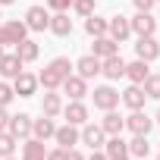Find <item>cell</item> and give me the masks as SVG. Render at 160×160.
Masks as SVG:
<instances>
[{
    "mask_svg": "<svg viewBox=\"0 0 160 160\" xmlns=\"http://www.w3.org/2000/svg\"><path fill=\"white\" fill-rule=\"evenodd\" d=\"M72 63H69V57H53L41 72H38V85H44V91H60V85H63V78L66 75H72Z\"/></svg>",
    "mask_w": 160,
    "mask_h": 160,
    "instance_id": "6da1fadb",
    "label": "cell"
},
{
    "mask_svg": "<svg viewBox=\"0 0 160 160\" xmlns=\"http://www.w3.org/2000/svg\"><path fill=\"white\" fill-rule=\"evenodd\" d=\"M88 94L94 98V107H98V110H104V113L119 107V91H116L113 85H98V88H94V91H88Z\"/></svg>",
    "mask_w": 160,
    "mask_h": 160,
    "instance_id": "7a4b0ae2",
    "label": "cell"
},
{
    "mask_svg": "<svg viewBox=\"0 0 160 160\" xmlns=\"http://www.w3.org/2000/svg\"><path fill=\"white\" fill-rule=\"evenodd\" d=\"M25 38H28V25L22 19H10L0 25V44H19Z\"/></svg>",
    "mask_w": 160,
    "mask_h": 160,
    "instance_id": "3957f363",
    "label": "cell"
},
{
    "mask_svg": "<svg viewBox=\"0 0 160 160\" xmlns=\"http://www.w3.org/2000/svg\"><path fill=\"white\" fill-rule=\"evenodd\" d=\"M104 141H107V135H104V129L94 126V122H85L82 129H78V144H88L91 151H101Z\"/></svg>",
    "mask_w": 160,
    "mask_h": 160,
    "instance_id": "277c9868",
    "label": "cell"
},
{
    "mask_svg": "<svg viewBox=\"0 0 160 160\" xmlns=\"http://www.w3.org/2000/svg\"><path fill=\"white\" fill-rule=\"evenodd\" d=\"M60 91H63L69 101H82V98L88 94V78H82V75H66L63 85H60Z\"/></svg>",
    "mask_w": 160,
    "mask_h": 160,
    "instance_id": "5b68a950",
    "label": "cell"
},
{
    "mask_svg": "<svg viewBox=\"0 0 160 160\" xmlns=\"http://www.w3.org/2000/svg\"><path fill=\"white\" fill-rule=\"evenodd\" d=\"M22 22L28 25V32H47V25H50V10H47V7H28V13H25Z\"/></svg>",
    "mask_w": 160,
    "mask_h": 160,
    "instance_id": "8992f818",
    "label": "cell"
},
{
    "mask_svg": "<svg viewBox=\"0 0 160 160\" xmlns=\"http://www.w3.org/2000/svg\"><path fill=\"white\" fill-rule=\"evenodd\" d=\"M13 91H16V98H32V94H38V75L22 69V72L13 78Z\"/></svg>",
    "mask_w": 160,
    "mask_h": 160,
    "instance_id": "52a82bcc",
    "label": "cell"
},
{
    "mask_svg": "<svg viewBox=\"0 0 160 160\" xmlns=\"http://www.w3.org/2000/svg\"><path fill=\"white\" fill-rule=\"evenodd\" d=\"M129 25H132V35H138V38L157 35V19H154L151 13H135V16L129 19Z\"/></svg>",
    "mask_w": 160,
    "mask_h": 160,
    "instance_id": "ba28073f",
    "label": "cell"
},
{
    "mask_svg": "<svg viewBox=\"0 0 160 160\" xmlns=\"http://www.w3.org/2000/svg\"><path fill=\"white\" fill-rule=\"evenodd\" d=\"M126 129H129L132 135H148V132L154 129V119H151L144 110H132V113L126 116Z\"/></svg>",
    "mask_w": 160,
    "mask_h": 160,
    "instance_id": "9c48e42d",
    "label": "cell"
},
{
    "mask_svg": "<svg viewBox=\"0 0 160 160\" xmlns=\"http://www.w3.org/2000/svg\"><path fill=\"white\" fill-rule=\"evenodd\" d=\"M107 35H110L116 44L129 41V35H132V25H129V19H126V16H110V19H107Z\"/></svg>",
    "mask_w": 160,
    "mask_h": 160,
    "instance_id": "30bf717a",
    "label": "cell"
},
{
    "mask_svg": "<svg viewBox=\"0 0 160 160\" xmlns=\"http://www.w3.org/2000/svg\"><path fill=\"white\" fill-rule=\"evenodd\" d=\"M135 57L144 60V63H154V60L160 57V44H157V38H154V35L138 38V44H135Z\"/></svg>",
    "mask_w": 160,
    "mask_h": 160,
    "instance_id": "8fae6325",
    "label": "cell"
},
{
    "mask_svg": "<svg viewBox=\"0 0 160 160\" xmlns=\"http://www.w3.org/2000/svg\"><path fill=\"white\" fill-rule=\"evenodd\" d=\"M7 132H10L16 141H19V138H28V135H32V116H28V113H16V116H10Z\"/></svg>",
    "mask_w": 160,
    "mask_h": 160,
    "instance_id": "7c38bea8",
    "label": "cell"
},
{
    "mask_svg": "<svg viewBox=\"0 0 160 160\" xmlns=\"http://www.w3.org/2000/svg\"><path fill=\"white\" fill-rule=\"evenodd\" d=\"M63 116H66V122H72V126L82 129L88 122V107L82 101H69V104H63Z\"/></svg>",
    "mask_w": 160,
    "mask_h": 160,
    "instance_id": "4fadbf2b",
    "label": "cell"
},
{
    "mask_svg": "<svg viewBox=\"0 0 160 160\" xmlns=\"http://www.w3.org/2000/svg\"><path fill=\"white\" fill-rule=\"evenodd\" d=\"M101 75H107L110 82H116V78H122V75H126V60H122L119 53H113V57L101 60Z\"/></svg>",
    "mask_w": 160,
    "mask_h": 160,
    "instance_id": "5bb4252c",
    "label": "cell"
},
{
    "mask_svg": "<svg viewBox=\"0 0 160 160\" xmlns=\"http://www.w3.org/2000/svg\"><path fill=\"white\" fill-rule=\"evenodd\" d=\"M22 66H25V63L16 57V50H13V53H3V57H0V78L13 82V78L22 72Z\"/></svg>",
    "mask_w": 160,
    "mask_h": 160,
    "instance_id": "9a60e30c",
    "label": "cell"
},
{
    "mask_svg": "<svg viewBox=\"0 0 160 160\" xmlns=\"http://www.w3.org/2000/svg\"><path fill=\"white\" fill-rule=\"evenodd\" d=\"M119 101H122L129 110H144V101H148V94H144V88H141V85H129V88L119 94Z\"/></svg>",
    "mask_w": 160,
    "mask_h": 160,
    "instance_id": "2e32d148",
    "label": "cell"
},
{
    "mask_svg": "<svg viewBox=\"0 0 160 160\" xmlns=\"http://www.w3.org/2000/svg\"><path fill=\"white\" fill-rule=\"evenodd\" d=\"M98 126L104 129V135H122V132H126V116H119L116 110H107Z\"/></svg>",
    "mask_w": 160,
    "mask_h": 160,
    "instance_id": "e0dca14e",
    "label": "cell"
},
{
    "mask_svg": "<svg viewBox=\"0 0 160 160\" xmlns=\"http://www.w3.org/2000/svg\"><path fill=\"white\" fill-rule=\"evenodd\" d=\"M53 141L60 144V148H75L78 144V126H72V122H66V126H57V132H53Z\"/></svg>",
    "mask_w": 160,
    "mask_h": 160,
    "instance_id": "ac0fdd59",
    "label": "cell"
},
{
    "mask_svg": "<svg viewBox=\"0 0 160 160\" xmlns=\"http://www.w3.org/2000/svg\"><path fill=\"white\" fill-rule=\"evenodd\" d=\"M75 75H82V78H94V75H101V60L94 57V53H85V57H78L75 60Z\"/></svg>",
    "mask_w": 160,
    "mask_h": 160,
    "instance_id": "d6986e66",
    "label": "cell"
},
{
    "mask_svg": "<svg viewBox=\"0 0 160 160\" xmlns=\"http://www.w3.org/2000/svg\"><path fill=\"white\" fill-rule=\"evenodd\" d=\"M91 53H94L98 60H107V57L119 53V44H116L110 35H101V38H94V44H91Z\"/></svg>",
    "mask_w": 160,
    "mask_h": 160,
    "instance_id": "ffe728a7",
    "label": "cell"
},
{
    "mask_svg": "<svg viewBox=\"0 0 160 160\" xmlns=\"http://www.w3.org/2000/svg\"><path fill=\"white\" fill-rule=\"evenodd\" d=\"M41 113L50 116V119H57V116L63 113V98H60V91H44V98H41Z\"/></svg>",
    "mask_w": 160,
    "mask_h": 160,
    "instance_id": "44dd1931",
    "label": "cell"
},
{
    "mask_svg": "<svg viewBox=\"0 0 160 160\" xmlns=\"http://www.w3.org/2000/svg\"><path fill=\"white\" fill-rule=\"evenodd\" d=\"M47 32H53L57 38H69V35H72V19H69V13H53Z\"/></svg>",
    "mask_w": 160,
    "mask_h": 160,
    "instance_id": "7402d4cb",
    "label": "cell"
},
{
    "mask_svg": "<svg viewBox=\"0 0 160 160\" xmlns=\"http://www.w3.org/2000/svg\"><path fill=\"white\" fill-rule=\"evenodd\" d=\"M148 75H151V69H148V63H144V60H138V57H135L132 63H126V78H129L132 85H141Z\"/></svg>",
    "mask_w": 160,
    "mask_h": 160,
    "instance_id": "603a6c76",
    "label": "cell"
},
{
    "mask_svg": "<svg viewBox=\"0 0 160 160\" xmlns=\"http://www.w3.org/2000/svg\"><path fill=\"white\" fill-rule=\"evenodd\" d=\"M53 132H57V122H53L50 116L41 113V119H32V135H35V138L47 141V138H53Z\"/></svg>",
    "mask_w": 160,
    "mask_h": 160,
    "instance_id": "cb8c5ba5",
    "label": "cell"
},
{
    "mask_svg": "<svg viewBox=\"0 0 160 160\" xmlns=\"http://www.w3.org/2000/svg\"><path fill=\"white\" fill-rule=\"evenodd\" d=\"M38 53H41V47H38V41H32V38H25V41L16 44V57H19L22 63H35Z\"/></svg>",
    "mask_w": 160,
    "mask_h": 160,
    "instance_id": "d4e9b609",
    "label": "cell"
},
{
    "mask_svg": "<svg viewBox=\"0 0 160 160\" xmlns=\"http://www.w3.org/2000/svg\"><path fill=\"white\" fill-rule=\"evenodd\" d=\"M126 148H129V157H138V160H148V154H151L148 135H132V141H126Z\"/></svg>",
    "mask_w": 160,
    "mask_h": 160,
    "instance_id": "484cf974",
    "label": "cell"
},
{
    "mask_svg": "<svg viewBox=\"0 0 160 160\" xmlns=\"http://www.w3.org/2000/svg\"><path fill=\"white\" fill-rule=\"evenodd\" d=\"M22 141H25V144H22V157H47V148H44L41 138L28 135V138H22Z\"/></svg>",
    "mask_w": 160,
    "mask_h": 160,
    "instance_id": "4316f807",
    "label": "cell"
},
{
    "mask_svg": "<svg viewBox=\"0 0 160 160\" xmlns=\"http://www.w3.org/2000/svg\"><path fill=\"white\" fill-rule=\"evenodd\" d=\"M85 32L91 35V38H101V35H107V19H101V16H88L85 19Z\"/></svg>",
    "mask_w": 160,
    "mask_h": 160,
    "instance_id": "83f0119b",
    "label": "cell"
},
{
    "mask_svg": "<svg viewBox=\"0 0 160 160\" xmlns=\"http://www.w3.org/2000/svg\"><path fill=\"white\" fill-rule=\"evenodd\" d=\"M141 88H144V94H148V98L160 101V75H157V72H151L144 82H141Z\"/></svg>",
    "mask_w": 160,
    "mask_h": 160,
    "instance_id": "f1b7e54d",
    "label": "cell"
},
{
    "mask_svg": "<svg viewBox=\"0 0 160 160\" xmlns=\"http://www.w3.org/2000/svg\"><path fill=\"white\" fill-rule=\"evenodd\" d=\"M13 151H16V138H13L10 132H0V160H3V157H13Z\"/></svg>",
    "mask_w": 160,
    "mask_h": 160,
    "instance_id": "f546056e",
    "label": "cell"
},
{
    "mask_svg": "<svg viewBox=\"0 0 160 160\" xmlns=\"http://www.w3.org/2000/svg\"><path fill=\"white\" fill-rule=\"evenodd\" d=\"M94 7H98V0H72V10L82 16V19H88L94 13Z\"/></svg>",
    "mask_w": 160,
    "mask_h": 160,
    "instance_id": "4dcf8cb0",
    "label": "cell"
},
{
    "mask_svg": "<svg viewBox=\"0 0 160 160\" xmlns=\"http://www.w3.org/2000/svg\"><path fill=\"white\" fill-rule=\"evenodd\" d=\"M13 98H16L13 85L7 82V78H0V107H10V104H13Z\"/></svg>",
    "mask_w": 160,
    "mask_h": 160,
    "instance_id": "1f68e13d",
    "label": "cell"
},
{
    "mask_svg": "<svg viewBox=\"0 0 160 160\" xmlns=\"http://www.w3.org/2000/svg\"><path fill=\"white\" fill-rule=\"evenodd\" d=\"M47 10L50 13H69L72 10V0H47Z\"/></svg>",
    "mask_w": 160,
    "mask_h": 160,
    "instance_id": "d6a6232c",
    "label": "cell"
},
{
    "mask_svg": "<svg viewBox=\"0 0 160 160\" xmlns=\"http://www.w3.org/2000/svg\"><path fill=\"white\" fill-rule=\"evenodd\" d=\"M132 3H135V10H138V13H151L157 0H132Z\"/></svg>",
    "mask_w": 160,
    "mask_h": 160,
    "instance_id": "836d02e7",
    "label": "cell"
},
{
    "mask_svg": "<svg viewBox=\"0 0 160 160\" xmlns=\"http://www.w3.org/2000/svg\"><path fill=\"white\" fill-rule=\"evenodd\" d=\"M44 160H66V148H53V151H47Z\"/></svg>",
    "mask_w": 160,
    "mask_h": 160,
    "instance_id": "e575fe53",
    "label": "cell"
},
{
    "mask_svg": "<svg viewBox=\"0 0 160 160\" xmlns=\"http://www.w3.org/2000/svg\"><path fill=\"white\" fill-rule=\"evenodd\" d=\"M7 122H10V113L7 107H0V132H7Z\"/></svg>",
    "mask_w": 160,
    "mask_h": 160,
    "instance_id": "d590c367",
    "label": "cell"
},
{
    "mask_svg": "<svg viewBox=\"0 0 160 160\" xmlns=\"http://www.w3.org/2000/svg\"><path fill=\"white\" fill-rule=\"evenodd\" d=\"M66 160H85V154L75 151V148H69V151H66Z\"/></svg>",
    "mask_w": 160,
    "mask_h": 160,
    "instance_id": "8d00e7d4",
    "label": "cell"
},
{
    "mask_svg": "<svg viewBox=\"0 0 160 160\" xmlns=\"http://www.w3.org/2000/svg\"><path fill=\"white\" fill-rule=\"evenodd\" d=\"M85 160H110V157H107L104 148H101V151H91V157H85Z\"/></svg>",
    "mask_w": 160,
    "mask_h": 160,
    "instance_id": "74e56055",
    "label": "cell"
},
{
    "mask_svg": "<svg viewBox=\"0 0 160 160\" xmlns=\"http://www.w3.org/2000/svg\"><path fill=\"white\" fill-rule=\"evenodd\" d=\"M10 3H16V0H0V7H10Z\"/></svg>",
    "mask_w": 160,
    "mask_h": 160,
    "instance_id": "f35d334b",
    "label": "cell"
},
{
    "mask_svg": "<svg viewBox=\"0 0 160 160\" xmlns=\"http://www.w3.org/2000/svg\"><path fill=\"white\" fill-rule=\"evenodd\" d=\"M110 160H129V154H122V157H110Z\"/></svg>",
    "mask_w": 160,
    "mask_h": 160,
    "instance_id": "ab89813d",
    "label": "cell"
},
{
    "mask_svg": "<svg viewBox=\"0 0 160 160\" xmlns=\"http://www.w3.org/2000/svg\"><path fill=\"white\" fill-rule=\"evenodd\" d=\"M22 160H44V157H22Z\"/></svg>",
    "mask_w": 160,
    "mask_h": 160,
    "instance_id": "60d3db41",
    "label": "cell"
},
{
    "mask_svg": "<svg viewBox=\"0 0 160 160\" xmlns=\"http://www.w3.org/2000/svg\"><path fill=\"white\" fill-rule=\"evenodd\" d=\"M154 122H157V126H160V110H157V116H154Z\"/></svg>",
    "mask_w": 160,
    "mask_h": 160,
    "instance_id": "b9f144b4",
    "label": "cell"
},
{
    "mask_svg": "<svg viewBox=\"0 0 160 160\" xmlns=\"http://www.w3.org/2000/svg\"><path fill=\"white\" fill-rule=\"evenodd\" d=\"M0 57H3V44H0Z\"/></svg>",
    "mask_w": 160,
    "mask_h": 160,
    "instance_id": "7bdbcfd3",
    "label": "cell"
},
{
    "mask_svg": "<svg viewBox=\"0 0 160 160\" xmlns=\"http://www.w3.org/2000/svg\"><path fill=\"white\" fill-rule=\"evenodd\" d=\"M3 160H16V157H3Z\"/></svg>",
    "mask_w": 160,
    "mask_h": 160,
    "instance_id": "ee69618b",
    "label": "cell"
},
{
    "mask_svg": "<svg viewBox=\"0 0 160 160\" xmlns=\"http://www.w3.org/2000/svg\"><path fill=\"white\" fill-rule=\"evenodd\" d=\"M0 19H3V16H0Z\"/></svg>",
    "mask_w": 160,
    "mask_h": 160,
    "instance_id": "f6af8a7d",
    "label": "cell"
},
{
    "mask_svg": "<svg viewBox=\"0 0 160 160\" xmlns=\"http://www.w3.org/2000/svg\"><path fill=\"white\" fill-rule=\"evenodd\" d=\"M157 3H160V0H157Z\"/></svg>",
    "mask_w": 160,
    "mask_h": 160,
    "instance_id": "bcb514c9",
    "label": "cell"
},
{
    "mask_svg": "<svg viewBox=\"0 0 160 160\" xmlns=\"http://www.w3.org/2000/svg\"><path fill=\"white\" fill-rule=\"evenodd\" d=\"M157 160H160V157H157Z\"/></svg>",
    "mask_w": 160,
    "mask_h": 160,
    "instance_id": "7dc6e473",
    "label": "cell"
}]
</instances>
